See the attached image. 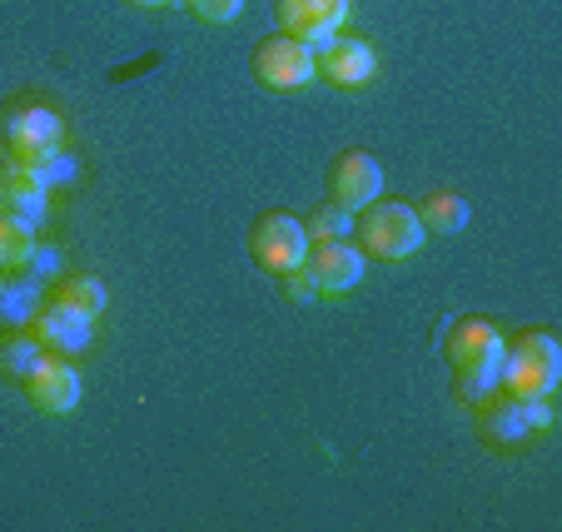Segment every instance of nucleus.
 <instances>
[{"label":"nucleus","mask_w":562,"mask_h":532,"mask_svg":"<svg viewBox=\"0 0 562 532\" xmlns=\"http://www.w3.org/2000/svg\"><path fill=\"white\" fill-rule=\"evenodd\" d=\"M353 235L363 239V259H383V264H398V259H414L424 249V224H418L414 204L404 200H373L353 214Z\"/></svg>","instance_id":"f257e3e1"},{"label":"nucleus","mask_w":562,"mask_h":532,"mask_svg":"<svg viewBox=\"0 0 562 532\" xmlns=\"http://www.w3.org/2000/svg\"><path fill=\"white\" fill-rule=\"evenodd\" d=\"M562 373V349L552 333H522V339L503 343V363H498V388H508L513 398H538L558 388Z\"/></svg>","instance_id":"f03ea898"},{"label":"nucleus","mask_w":562,"mask_h":532,"mask_svg":"<svg viewBox=\"0 0 562 532\" xmlns=\"http://www.w3.org/2000/svg\"><path fill=\"white\" fill-rule=\"evenodd\" d=\"M255 80L265 90H274V95H284V90H304L308 80H314V45H304V41H294V35H284V31H274V35H265V41L255 45Z\"/></svg>","instance_id":"7ed1b4c3"},{"label":"nucleus","mask_w":562,"mask_h":532,"mask_svg":"<svg viewBox=\"0 0 562 532\" xmlns=\"http://www.w3.org/2000/svg\"><path fill=\"white\" fill-rule=\"evenodd\" d=\"M249 254H255V264L269 269V274H289V269H299L304 254H308L304 219H294V214H284V210L259 214L255 229H249Z\"/></svg>","instance_id":"20e7f679"},{"label":"nucleus","mask_w":562,"mask_h":532,"mask_svg":"<svg viewBox=\"0 0 562 532\" xmlns=\"http://www.w3.org/2000/svg\"><path fill=\"white\" fill-rule=\"evenodd\" d=\"M60 139H65L60 115L45 105H31V110H21V115H11V125H5V155H11V165H21V170H41L55 149H60Z\"/></svg>","instance_id":"39448f33"},{"label":"nucleus","mask_w":562,"mask_h":532,"mask_svg":"<svg viewBox=\"0 0 562 532\" xmlns=\"http://www.w3.org/2000/svg\"><path fill=\"white\" fill-rule=\"evenodd\" d=\"M314 70H324V80L339 90H363L379 75V55L363 35H334L314 50Z\"/></svg>","instance_id":"423d86ee"},{"label":"nucleus","mask_w":562,"mask_h":532,"mask_svg":"<svg viewBox=\"0 0 562 532\" xmlns=\"http://www.w3.org/2000/svg\"><path fill=\"white\" fill-rule=\"evenodd\" d=\"M274 15H279V31L318 50L324 41H334L344 31L349 0H274Z\"/></svg>","instance_id":"0eeeda50"},{"label":"nucleus","mask_w":562,"mask_h":532,"mask_svg":"<svg viewBox=\"0 0 562 532\" xmlns=\"http://www.w3.org/2000/svg\"><path fill=\"white\" fill-rule=\"evenodd\" d=\"M448 369H498L503 363V333L483 314H463L443 339Z\"/></svg>","instance_id":"6e6552de"},{"label":"nucleus","mask_w":562,"mask_h":532,"mask_svg":"<svg viewBox=\"0 0 562 532\" xmlns=\"http://www.w3.org/2000/svg\"><path fill=\"white\" fill-rule=\"evenodd\" d=\"M25 398H31L35 414H70L80 404V373H75L70 359L60 353H45L31 373H25Z\"/></svg>","instance_id":"1a4fd4ad"},{"label":"nucleus","mask_w":562,"mask_h":532,"mask_svg":"<svg viewBox=\"0 0 562 532\" xmlns=\"http://www.w3.org/2000/svg\"><path fill=\"white\" fill-rule=\"evenodd\" d=\"M383 194V170L369 149H344L329 170V200L344 204L349 214H359L363 204H373Z\"/></svg>","instance_id":"9d476101"},{"label":"nucleus","mask_w":562,"mask_h":532,"mask_svg":"<svg viewBox=\"0 0 562 532\" xmlns=\"http://www.w3.org/2000/svg\"><path fill=\"white\" fill-rule=\"evenodd\" d=\"M308 274H314L318 294H349L363 284V249L349 239H324V245H308L304 254Z\"/></svg>","instance_id":"9b49d317"},{"label":"nucleus","mask_w":562,"mask_h":532,"mask_svg":"<svg viewBox=\"0 0 562 532\" xmlns=\"http://www.w3.org/2000/svg\"><path fill=\"white\" fill-rule=\"evenodd\" d=\"M31 333L50 353H60V359H75V353H86L90 339H95V319L65 309V304H45V309L31 319Z\"/></svg>","instance_id":"f8f14e48"},{"label":"nucleus","mask_w":562,"mask_h":532,"mask_svg":"<svg viewBox=\"0 0 562 532\" xmlns=\"http://www.w3.org/2000/svg\"><path fill=\"white\" fill-rule=\"evenodd\" d=\"M477 428H483V438L488 443H498V448H518L522 438H532V428H528V414H522V398H498V394H488L483 404H477Z\"/></svg>","instance_id":"ddd939ff"},{"label":"nucleus","mask_w":562,"mask_h":532,"mask_svg":"<svg viewBox=\"0 0 562 532\" xmlns=\"http://www.w3.org/2000/svg\"><path fill=\"white\" fill-rule=\"evenodd\" d=\"M0 210L21 214V219H45V210H50V184L41 180V170H21V165H11L5 170V190H0Z\"/></svg>","instance_id":"4468645a"},{"label":"nucleus","mask_w":562,"mask_h":532,"mask_svg":"<svg viewBox=\"0 0 562 532\" xmlns=\"http://www.w3.org/2000/svg\"><path fill=\"white\" fill-rule=\"evenodd\" d=\"M414 214H418V224H424V235L453 239V235H463V229H468V200H463V194H453V190L424 194V200L414 204Z\"/></svg>","instance_id":"2eb2a0df"},{"label":"nucleus","mask_w":562,"mask_h":532,"mask_svg":"<svg viewBox=\"0 0 562 532\" xmlns=\"http://www.w3.org/2000/svg\"><path fill=\"white\" fill-rule=\"evenodd\" d=\"M31 259H35V224L11 210H0V274L5 269H25Z\"/></svg>","instance_id":"dca6fc26"},{"label":"nucleus","mask_w":562,"mask_h":532,"mask_svg":"<svg viewBox=\"0 0 562 532\" xmlns=\"http://www.w3.org/2000/svg\"><path fill=\"white\" fill-rule=\"evenodd\" d=\"M50 304H65V309L86 314V319H100L105 304H110V294H105V284H100L95 274H75V279H60V284H55Z\"/></svg>","instance_id":"f3484780"},{"label":"nucleus","mask_w":562,"mask_h":532,"mask_svg":"<svg viewBox=\"0 0 562 532\" xmlns=\"http://www.w3.org/2000/svg\"><path fill=\"white\" fill-rule=\"evenodd\" d=\"M45 353H50V349H45V343L35 339L31 329H21V333H11V339L0 343V373H5V378H21V384H25V373H31L35 363L45 359Z\"/></svg>","instance_id":"a211bd4d"},{"label":"nucleus","mask_w":562,"mask_h":532,"mask_svg":"<svg viewBox=\"0 0 562 532\" xmlns=\"http://www.w3.org/2000/svg\"><path fill=\"white\" fill-rule=\"evenodd\" d=\"M304 235L308 245H324V239H349L353 235V214L344 210V204H318V210H308L304 219Z\"/></svg>","instance_id":"6ab92c4d"},{"label":"nucleus","mask_w":562,"mask_h":532,"mask_svg":"<svg viewBox=\"0 0 562 532\" xmlns=\"http://www.w3.org/2000/svg\"><path fill=\"white\" fill-rule=\"evenodd\" d=\"M488 394H498V369H453V398L477 408Z\"/></svg>","instance_id":"aec40b11"},{"label":"nucleus","mask_w":562,"mask_h":532,"mask_svg":"<svg viewBox=\"0 0 562 532\" xmlns=\"http://www.w3.org/2000/svg\"><path fill=\"white\" fill-rule=\"evenodd\" d=\"M190 11L200 15L204 25H229V21H239L245 0H190Z\"/></svg>","instance_id":"412c9836"},{"label":"nucleus","mask_w":562,"mask_h":532,"mask_svg":"<svg viewBox=\"0 0 562 532\" xmlns=\"http://www.w3.org/2000/svg\"><path fill=\"white\" fill-rule=\"evenodd\" d=\"M279 279H284V294L294 298V304H308V298H318V284H314V274H308V264L289 269V274H279Z\"/></svg>","instance_id":"4be33fe9"},{"label":"nucleus","mask_w":562,"mask_h":532,"mask_svg":"<svg viewBox=\"0 0 562 532\" xmlns=\"http://www.w3.org/2000/svg\"><path fill=\"white\" fill-rule=\"evenodd\" d=\"M522 414H528V428H532V433H542V428H552V404H548V394H538V398H522Z\"/></svg>","instance_id":"5701e85b"},{"label":"nucleus","mask_w":562,"mask_h":532,"mask_svg":"<svg viewBox=\"0 0 562 532\" xmlns=\"http://www.w3.org/2000/svg\"><path fill=\"white\" fill-rule=\"evenodd\" d=\"M130 5H145V11H159V5H175V0H130Z\"/></svg>","instance_id":"b1692460"},{"label":"nucleus","mask_w":562,"mask_h":532,"mask_svg":"<svg viewBox=\"0 0 562 532\" xmlns=\"http://www.w3.org/2000/svg\"><path fill=\"white\" fill-rule=\"evenodd\" d=\"M0 190H5V174H0Z\"/></svg>","instance_id":"393cba45"},{"label":"nucleus","mask_w":562,"mask_h":532,"mask_svg":"<svg viewBox=\"0 0 562 532\" xmlns=\"http://www.w3.org/2000/svg\"><path fill=\"white\" fill-rule=\"evenodd\" d=\"M0 284H5V279H0Z\"/></svg>","instance_id":"a878e982"}]
</instances>
